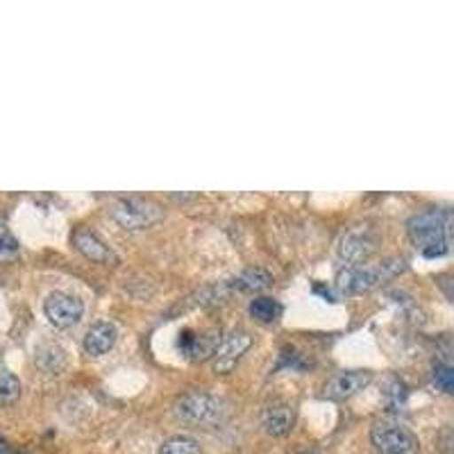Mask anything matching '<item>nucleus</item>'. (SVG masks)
Instances as JSON below:
<instances>
[{
	"mask_svg": "<svg viewBox=\"0 0 454 454\" xmlns=\"http://www.w3.org/2000/svg\"><path fill=\"white\" fill-rule=\"evenodd\" d=\"M384 397H387L388 407H391L393 411H397V409L404 404V400H407V387H404L400 380H391V382H388V388L384 391Z\"/></svg>",
	"mask_w": 454,
	"mask_h": 454,
	"instance_id": "obj_20",
	"label": "nucleus"
},
{
	"mask_svg": "<svg viewBox=\"0 0 454 454\" xmlns=\"http://www.w3.org/2000/svg\"><path fill=\"white\" fill-rule=\"evenodd\" d=\"M21 393V384L16 380L14 375L10 372H3L0 375V404H7V403H14L16 397Z\"/></svg>",
	"mask_w": 454,
	"mask_h": 454,
	"instance_id": "obj_18",
	"label": "nucleus"
},
{
	"mask_svg": "<svg viewBox=\"0 0 454 454\" xmlns=\"http://www.w3.org/2000/svg\"><path fill=\"white\" fill-rule=\"evenodd\" d=\"M295 454H320V452H316V450L307 448V450H300V452H295Z\"/></svg>",
	"mask_w": 454,
	"mask_h": 454,
	"instance_id": "obj_21",
	"label": "nucleus"
},
{
	"mask_svg": "<svg viewBox=\"0 0 454 454\" xmlns=\"http://www.w3.org/2000/svg\"><path fill=\"white\" fill-rule=\"evenodd\" d=\"M250 316L259 323H275L282 316V305L273 298H254L250 302Z\"/></svg>",
	"mask_w": 454,
	"mask_h": 454,
	"instance_id": "obj_15",
	"label": "nucleus"
},
{
	"mask_svg": "<svg viewBox=\"0 0 454 454\" xmlns=\"http://www.w3.org/2000/svg\"><path fill=\"white\" fill-rule=\"evenodd\" d=\"M270 282H273V278H270L269 270L248 269L246 273L239 275L230 286L239 291H262L266 289V286H270Z\"/></svg>",
	"mask_w": 454,
	"mask_h": 454,
	"instance_id": "obj_14",
	"label": "nucleus"
},
{
	"mask_svg": "<svg viewBox=\"0 0 454 454\" xmlns=\"http://www.w3.org/2000/svg\"><path fill=\"white\" fill-rule=\"evenodd\" d=\"M295 425V411L291 404L275 403L263 409L262 427L269 436H286Z\"/></svg>",
	"mask_w": 454,
	"mask_h": 454,
	"instance_id": "obj_11",
	"label": "nucleus"
},
{
	"mask_svg": "<svg viewBox=\"0 0 454 454\" xmlns=\"http://www.w3.org/2000/svg\"><path fill=\"white\" fill-rule=\"evenodd\" d=\"M371 439L380 454H419V439L397 423H377Z\"/></svg>",
	"mask_w": 454,
	"mask_h": 454,
	"instance_id": "obj_5",
	"label": "nucleus"
},
{
	"mask_svg": "<svg viewBox=\"0 0 454 454\" xmlns=\"http://www.w3.org/2000/svg\"><path fill=\"white\" fill-rule=\"evenodd\" d=\"M160 454H200V443L193 436L180 434V436H170L168 441H164Z\"/></svg>",
	"mask_w": 454,
	"mask_h": 454,
	"instance_id": "obj_16",
	"label": "nucleus"
},
{
	"mask_svg": "<svg viewBox=\"0 0 454 454\" xmlns=\"http://www.w3.org/2000/svg\"><path fill=\"white\" fill-rule=\"evenodd\" d=\"M19 250H21V246L10 232L7 223L0 218V262H12L14 257H19Z\"/></svg>",
	"mask_w": 454,
	"mask_h": 454,
	"instance_id": "obj_17",
	"label": "nucleus"
},
{
	"mask_svg": "<svg viewBox=\"0 0 454 454\" xmlns=\"http://www.w3.org/2000/svg\"><path fill=\"white\" fill-rule=\"evenodd\" d=\"M43 314H46V318L51 320L52 325L59 327V330H67V327H73L82 318L84 305L82 300H78L75 295L55 291L43 302Z\"/></svg>",
	"mask_w": 454,
	"mask_h": 454,
	"instance_id": "obj_7",
	"label": "nucleus"
},
{
	"mask_svg": "<svg viewBox=\"0 0 454 454\" xmlns=\"http://www.w3.org/2000/svg\"><path fill=\"white\" fill-rule=\"evenodd\" d=\"M372 375L368 371H348L339 372L325 384V397L330 400H346L371 384Z\"/></svg>",
	"mask_w": 454,
	"mask_h": 454,
	"instance_id": "obj_10",
	"label": "nucleus"
},
{
	"mask_svg": "<svg viewBox=\"0 0 454 454\" xmlns=\"http://www.w3.org/2000/svg\"><path fill=\"white\" fill-rule=\"evenodd\" d=\"M176 416L184 423L202 425V427H214L221 425L225 419V403L221 397L205 391H192L182 395L176 403Z\"/></svg>",
	"mask_w": 454,
	"mask_h": 454,
	"instance_id": "obj_2",
	"label": "nucleus"
},
{
	"mask_svg": "<svg viewBox=\"0 0 454 454\" xmlns=\"http://www.w3.org/2000/svg\"><path fill=\"white\" fill-rule=\"evenodd\" d=\"M432 384L436 388H439V391H443V393H450L452 391V387H454V372H452V366H450V364H439V366L434 368V372H432Z\"/></svg>",
	"mask_w": 454,
	"mask_h": 454,
	"instance_id": "obj_19",
	"label": "nucleus"
},
{
	"mask_svg": "<svg viewBox=\"0 0 454 454\" xmlns=\"http://www.w3.org/2000/svg\"><path fill=\"white\" fill-rule=\"evenodd\" d=\"M400 270H404L403 259H388L380 266H348L346 270L339 273L336 284H339L340 291H371L377 284L393 278Z\"/></svg>",
	"mask_w": 454,
	"mask_h": 454,
	"instance_id": "obj_3",
	"label": "nucleus"
},
{
	"mask_svg": "<svg viewBox=\"0 0 454 454\" xmlns=\"http://www.w3.org/2000/svg\"><path fill=\"white\" fill-rule=\"evenodd\" d=\"M409 237L423 257H445L452 239V214L443 207H432L416 214L409 221Z\"/></svg>",
	"mask_w": 454,
	"mask_h": 454,
	"instance_id": "obj_1",
	"label": "nucleus"
},
{
	"mask_svg": "<svg viewBox=\"0 0 454 454\" xmlns=\"http://www.w3.org/2000/svg\"><path fill=\"white\" fill-rule=\"evenodd\" d=\"M109 216L128 232H139V230H145V227L161 221L164 209L157 202L144 200V198H128V200L116 202Z\"/></svg>",
	"mask_w": 454,
	"mask_h": 454,
	"instance_id": "obj_4",
	"label": "nucleus"
},
{
	"mask_svg": "<svg viewBox=\"0 0 454 454\" xmlns=\"http://www.w3.org/2000/svg\"><path fill=\"white\" fill-rule=\"evenodd\" d=\"M377 248V234L371 227L359 225L348 230L339 241V257L348 262V266H364L368 257Z\"/></svg>",
	"mask_w": 454,
	"mask_h": 454,
	"instance_id": "obj_6",
	"label": "nucleus"
},
{
	"mask_svg": "<svg viewBox=\"0 0 454 454\" xmlns=\"http://www.w3.org/2000/svg\"><path fill=\"white\" fill-rule=\"evenodd\" d=\"M116 336H119V332H116L112 323H96L87 332V336H84V352L91 356L107 355L114 348V343H116Z\"/></svg>",
	"mask_w": 454,
	"mask_h": 454,
	"instance_id": "obj_12",
	"label": "nucleus"
},
{
	"mask_svg": "<svg viewBox=\"0 0 454 454\" xmlns=\"http://www.w3.org/2000/svg\"><path fill=\"white\" fill-rule=\"evenodd\" d=\"M71 239L75 250L82 253L87 259H91V262L105 263V266H109V263H119V257L114 254V250L109 248L107 243H105L96 232L87 230V227H78Z\"/></svg>",
	"mask_w": 454,
	"mask_h": 454,
	"instance_id": "obj_9",
	"label": "nucleus"
},
{
	"mask_svg": "<svg viewBox=\"0 0 454 454\" xmlns=\"http://www.w3.org/2000/svg\"><path fill=\"white\" fill-rule=\"evenodd\" d=\"M250 343H253V339H250L248 332L234 330L223 336L221 343L214 350V371L223 372V375L232 371L243 352L250 348Z\"/></svg>",
	"mask_w": 454,
	"mask_h": 454,
	"instance_id": "obj_8",
	"label": "nucleus"
},
{
	"mask_svg": "<svg viewBox=\"0 0 454 454\" xmlns=\"http://www.w3.org/2000/svg\"><path fill=\"white\" fill-rule=\"evenodd\" d=\"M218 346V336H196L192 332H184L180 336V350L189 355L192 359H205V356L214 355Z\"/></svg>",
	"mask_w": 454,
	"mask_h": 454,
	"instance_id": "obj_13",
	"label": "nucleus"
}]
</instances>
